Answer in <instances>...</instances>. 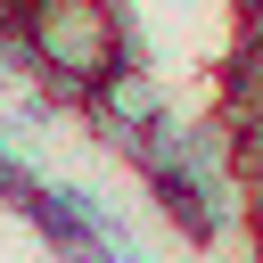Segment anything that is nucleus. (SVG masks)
<instances>
[{"mask_svg": "<svg viewBox=\"0 0 263 263\" xmlns=\"http://www.w3.org/2000/svg\"><path fill=\"white\" fill-rule=\"evenodd\" d=\"M16 41H25V58H33V74L49 82L58 107H82L90 82H107L123 66L115 0H25L16 8Z\"/></svg>", "mask_w": 263, "mask_h": 263, "instance_id": "obj_1", "label": "nucleus"}, {"mask_svg": "<svg viewBox=\"0 0 263 263\" xmlns=\"http://www.w3.org/2000/svg\"><path fill=\"white\" fill-rule=\"evenodd\" d=\"M90 115H99V132L107 140H132V132H148V123H164V90H156V74L148 66H115L107 82H90V99H82Z\"/></svg>", "mask_w": 263, "mask_h": 263, "instance_id": "obj_2", "label": "nucleus"}, {"mask_svg": "<svg viewBox=\"0 0 263 263\" xmlns=\"http://www.w3.org/2000/svg\"><path fill=\"white\" fill-rule=\"evenodd\" d=\"M16 8H25V0H0V25H16Z\"/></svg>", "mask_w": 263, "mask_h": 263, "instance_id": "obj_3", "label": "nucleus"}]
</instances>
